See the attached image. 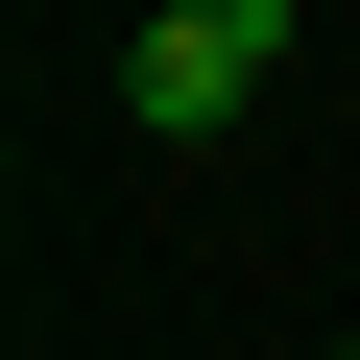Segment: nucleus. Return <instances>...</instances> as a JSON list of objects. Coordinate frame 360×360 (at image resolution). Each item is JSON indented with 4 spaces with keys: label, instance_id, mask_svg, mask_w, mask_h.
<instances>
[{
    "label": "nucleus",
    "instance_id": "1",
    "mask_svg": "<svg viewBox=\"0 0 360 360\" xmlns=\"http://www.w3.org/2000/svg\"><path fill=\"white\" fill-rule=\"evenodd\" d=\"M120 96H144V144H217V120L264 96V49H240V25H193V0H168V25L120 49Z\"/></svg>",
    "mask_w": 360,
    "mask_h": 360
},
{
    "label": "nucleus",
    "instance_id": "2",
    "mask_svg": "<svg viewBox=\"0 0 360 360\" xmlns=\"http://www.w3.org/2000/svg\"><path fill=\"white\" fill-rule=\"evenodd\" d=\"M193 25H240V49H288V0H193Z\"/></svg>",
    "mask_w": 360,
    "mask_h": 360
}]
</instances>
